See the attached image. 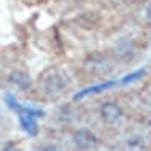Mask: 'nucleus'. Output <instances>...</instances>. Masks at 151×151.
<instances>
[{
	"mask_svg": "<svg viewBox=\"0 0 151 151\" xmlns=\"http://www.w3.org/2000/svg\"><path fill=\"white\" fill-rule=\"evenodd\" d=\"M67 73L59 70V68H48L40 78V86L46 96H58L67 88Z\"/></svg>",
	"mask_w": 151,
	"mask_h": 151,
	"instance_id": "f257e3e1",
	"label": "nucleus"
},
{
	"mask_svg": "<svg viewBox=\"0 0 151 151\" xmlns=\"http://www.w3.org/2000/svg\"><path fill=\"white\" fill-rule=\"evenodd\" d=\"M18 113H19V122H21L22 129L26 130L29 135H37V132H38L37 118L43 116V111L29 108V107H19Z\"/></svg>",
	"mask_w": 151,
	"mask_h": 151,
	"instance_id": "f03ea898",
	"label": "nucleus"
},
{
	"mask_svg": "<svg viewBox=\"0 0 151 151\" xmlns=\"http://www.w3.org/2000/svg\"><path fill=\"white\" fill-rule=\"evenodd\" d=\"M73 143L78 150H91L92 146H96L97 143V138L96 135L91 132V130H86V129H80L73 134Z\"/></svg>",
	"mask_w": 151,
	"mask_h": 151,
	"instance_id": "7ed1b4c3",
	"label": "nucleus"
},
{
	"mask_svg": "<svg viewBox=\"0 0 151 151\" xmlns=\"http://www.w3.org/2000/svg\"><path fill=\"white\" fill-rule=\"evenodd\" d=\"M100 115H102V119L108 124H113V122L119 121L121 116H122V110L118 104L115 102H107V104L102 105L100 108Z\"/></svg>",
	"mask_w": 151,
	"mask_h": 151,
	"instance_id": "20e7f679",
	"label": "nucleus"
},
{
	"mask_svg": "<svg viewBox=\"0 0 151 151\" xmlns=\"http://www.w3.org/2000/svg\"><path fill=\"white\" fill-rule=\"evenodd\" d=\"M10 83L16 86L18 89H21V91H27L30 86H32V80L29 76V73L27 72H22V70H16L10 75Z\"/></svg>",
	"mask_w": 151,
	"mask_h": 151,
	"instance_id": "39448f33",
	"label": "nucleus"
},
{
	"mask_svg": "<svg viewBox=\"0 0 151 151\" xmlns=\"http://www.w3.org/2000/svg\"><path fill=\"white\" fill-rule=\"evenodd\" d=\"M115 84H116V81H107V83H100V84H96V86L86 88V89H83V91H80L78 94H75V97H73V99L78 100V99H81V97L88 96V94H94V92L105 91L107 88H111V86H115Z\"/></svg>",
	"mask_w": 151,
	"mask_h": 151,
	"instance_id": "423d86ee",
	"label": "nucleus"
},
{
	"mask_svg": "<svg viewBox=\"0 0 151 151\" xmlns=\"http://www.w3.org/2000/svg\"><path fill=\"white\" fill-rule=\"evenodd\" d=\"M96 67H100V70L104 73H107L110 70V65L107 64V59L104 58V56H94V58H91L88 60V68L89 72H92Z\"/></svg>",
	"mask_w": 151,
	"mask_h": 151,
	"instance_id": "0eeeda50",
	"label": "nucleus"
},
{
	"mask_svg": "<svg viewBox=\"0 0 151 151\" xmlns=\"http://www.w3.org/2000/svg\"><path fill=\"white\" fill-rule=\"evenodd\" d=\"M145 75V70L142 68V70H137V72H134V73H130V75H127V76H124L119 83L121 84H127V83H132V81H137V80H140L142 76Z\"/></svg>",
	"mask_w": 151,
	"mask_h": 151,
	"instance_id": "6e6552de",
	"label": "nucleus"
},
{
	"mask_svg": "<svg viewBox=\"0 0 151 151\" xmlns=\"http://www.w3.org/2000/svg\"><path fill=\"white\" fill-rule=\"evenodd\" d=\"M6 104H8V107H10L11 110H16V111H18L19 107H21L19 102L16 100V97L13 96V94H6Z\"/></svg>",
	"mask_w": 151,
	"mask_h": 151,
	"instance_id": "1a4fd4ad",
	"label": "nucleus"
},
{
	"mask_svg": "<svg viewBox=\"0 0 151 151\" xmlns=\"http://www.w3.org/2000/svg\"><path fill=\"white\" fill-rule=\"evenodd\" d=\"M3 151H18V150H16V146H14L13 143H8V145H5Z\"/></svg>",
	"mask_w": 151,
	"mask_h": 151,
	"instance_id": "9d476101",
	"label": "nucleus"
},
{
	"mask_svg": "<svg viewBox=\"0 0 151 151\" xmlns=\"http://www.w3.org/2000/svg\"><path fill=\"white\" fill-rule=\"evenodd\" d=\"M150 124H151V121H150Z\"/></svg>",
	"mask_w": 151,
	"mask_h": 151,
	"instance_id": "9b49d317",
	"label": "nucleus"
}]
</instances>
